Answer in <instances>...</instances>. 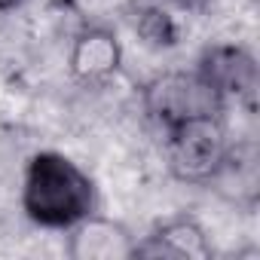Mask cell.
I'll return each mask as SVG.
<instances>
[{
    "label": "cell",
    "instance_id": "obj_1",
    "mask_svg": "<svg viewBox=\"0 0 260 260\" xmlns=\"http://www.w3.org/2000/svg\"><path fill=\"white\" fill-rule=\"evenodd\" d=\"M19 202L34 226L68 233L74 223L95 214L98 190L89 172L71 156L58 150H37L25 162Z\"/></svg>",
    "mask_w": 260,
    "mask_h": 260
},
{
    "label": "cell",
    "instance_id": "obj_2",
    "mask_svg": "<svg viewBox=\"0 0 260 260\" xmlns=\"http://www.w3.org/2000/svg\"><path fill=\"white\" fill-rule=\"evenodd\" d=\"M226 113H205L162 128V156L175 181L205 187L230 153Z\"/></svg>",
    "mask_w": 260,
    "mask_h": 260
},
{
    "label": "cell",
    "instance_id": "obj_3",
    "mask_svg": "<svg viewBox=\"0 0 260 260\" xmlns=\"http://www.w3.org/2000/svg\"><path fill=\"white\" fill-rule=\"evenodd\" d=\"M141 104L144 113L153 119V125L169 128L181 119L190 116H205V113H226L230 107L217 98V92L199 77V71H166L144 83L141 89Z\"/></svg>",
    "mask_w": 260,
    "mask_h": 260
},
{
    "label": "cell",
    "instance_id": "obj_4",
    "mask_svg": "<svg viewBox=\"0 0 260 260\" xmlns=\"http://www.w3.org/2000/svg\"><path fill=\"white\" fill-rule=\"evenodd\" d=\"M199 77L217 92L226 107H257V61L239 43H214L196 61Z\"/></svg>",
    "mask_w": 260,
    "mask_h": 260
},
{
    "label": "cell",
    "instance_id": "obj_5",
    "mask_svg": "<svg viewBox=\"0 0 260 260\" xmlns=\"http://www.w3.org/2000/svg\"><path fill=\"white\" fill-rule=\"evenodd\" d=\"M122 68V43L113 25H80L71 49H68V71L80 86H107Z\"/></svg>",
    "mask_w": 260,
    "mask_h": 260
},
{
    "label": "cell",
    "instance_id": "obj_6",
    "mask_svg": "<svg viewBox=\"0 0 260 260\" xmlns=\"http://www.w3.org/2000/svg\"><path fill=\"white\" fill-rule=\"evenodd\" d=\"M135 257L147 260H208L214 257L205 226L190 214H175L159 220L141 242H135Z\"/></svg>",
    "mask_w": 260,
    "mask_h": 260
},
{
    "label": "cell",
    "instance_id": "obj_7",
    "mask_svg": "<svg viewBox=\"0 0 260 260\" xmlns=\"http://www.w3.org/2000/svg\"><path fill=\"white\" fill-rule=\"evenodd\" d=\"M135 236L125 223L113 217H101L98 211L83 217L68 230V257L71 260H132L135 257Z\"/></svg>",
    "mask_w": 260,
    "mask_h": 260
},
{
    "label": "cell",
    "instance_id": "obj_8",
    "mask_svg": "<svg viewBox=\"0 0 260 260\" xmlns=\"http://www.w3.org/2000/svg\"><path fill=\"white\" fill-rule=\"evenodd\" d=\"M128 16L135 19V31L147 43H153V46H172L178 40V28H175L172 16L166 10L153 7V4H141V0H138L135 10L128 13Z\"/></svg>",
    "mask_w": 260,
    "mask_h": 260
},
{
    "label": "cell",
    "instance_id": "obj_9",
    "mask_svg": "<svg viewBox=\"0 0 260 260\" xmlns=\"http://www.w3.org/2000/svg\"><path fill=\"white\" fill-rule=\"evenodd\" d=\"M138 0H61V7L80 19V25H113L116 16H128Z\"/></svg>",
    "mask_w": 260,
    "mask_h": 260
},
{
    "label": "cell",
    "instance_id": "obj_10",
    "mask_svg": "<svg viewBox=\"0 0 260 260\" xmlns=\"http://www.w3.org/2000/svg\"><path fill=\"white\" fill-rule=\"evenodd\" d=\"M175 10H184V13H202L205 7H211V0H166Z\"/></svg>",
    "mask_w": 260,
    "mask_h": 260
}]
</instances>
